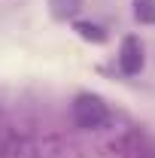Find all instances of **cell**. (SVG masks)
<instances>
[{
    "instance_id": "obj_1",
    "label": "cell",
    "mask_w": 155,
    "mask_h": 158,
    "mask_svg": "<svg viewBox=\"0 0 155 158\" xmlns=\"http://www.w3.org/2000/svg\"><path fill=\"white\" fill-rule=\"evenodd\" d=\"M110 116V110H107V103L97 98V94H79L73 100V118H76L79 128H100L103 122Z\"/></svg>"
},
{
    "instance_id": "obj_2",
    "label": "cell",
    "mask_w": 155,
    "mask_h": 158,
    "mask_svg": "<svg viewBox=\"0 0 155 158\" xmlns=\"http://www.w3.org/2000/svg\"><path fill=\"white\" fill-rule=\"evenodd\" d=\"M119 67H122L125 76H137V73H140V67H143V49H140V43H137L134 37H128L125 43H122Z\"/></svg>"
},
{
    "instance_id": "obj_3",
    "label": "cell",
    "mask_w": 155,
    "mask_h": 158,
    "mask_svg": "<svg viewBox=\"0 0 155 158\" xmlns=\"http://www.w3.org/2000/svg\"><path fill=\"white\" fill-rule=\"evenodd\" d=\"M55 19H73L79 12V0H49Z\"/></svg>"
},
{
    "instance_id": "obj_4",
    "label": "cell",
    "mask_w": 155,
    "mask_h": 158,
    "mask_svg": "<svg viewBox=\"0 0 155 158\" xmlns=\"http://www.w3.org/2000/svg\"><path fill=\"white\" fill-rule=\"evenodd\" d=\"M134 15L143 24H155V0H134Z\"/></svg>"
},
{
    "instance_id": "obj_5",
    "label": "cell",
    "mask_w": 155,
    "mask_h": 158,
    "mask_svg": "<svg viewBox=\"0 0 155 158\" xmlns=\"http://www.w3.org/2000/svg\"><path fill=\"white\" fill-rule=\"evenodd\" d=\"M76 31L82 40H94V43H100L103 40V31L97 27V24H88V21H76Z\"/></svg>"
}]
</instances>
